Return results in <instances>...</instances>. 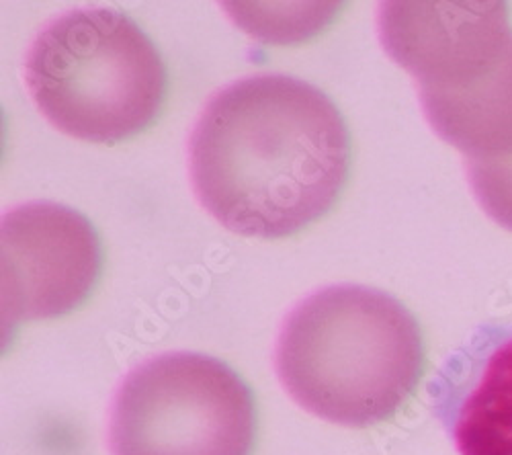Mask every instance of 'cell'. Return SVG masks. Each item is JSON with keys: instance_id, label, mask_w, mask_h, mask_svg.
Returning a JSON list of instances; mask_svg holds the SVG:
<instances>
[{"instance_id": "cell-4", "label": "cell", "mask_w": 512, "mask_h": 455, "mask_svg": "<svg viewBox=\"0 0 512 455\" xmlns=\"http://www.w3.org/2000/svg\"><path fill=\"white\" fill-rule=\"evenodd\" d=\"M25 82L54 128L95 144L148 130L168 89L154 41L115 9H76L48 23L27 52Z\"/></svg>"}, {"instance_id": "cell-8", "label": "cell", "mask_w": 512, "mask_h": 455, "mask_svg": "<svg viewBox=\"0 0 512 455\" xmlns=\"http://www.w3.org/2000/svg\"><path fill=\"white\" fill-rule=\"evenodd\" d=\"M467 175L484 212L512 230V156L488 162H467Z\"/></svg>"}, {"instance_id": "cell-3", "label": "cell", "mask_w": 512, "mask_h": 455, "mask_svg": "<svg viewBox=\"0 0 512 455\" xmlns=\"http://www.w3.org/2000/svg\"><path fill=\"white\" fill-rule=\"evenodd\" d=\"M383 50L418 82L433 130L467 162L512 156V29L500 3H383Z\"/></svg>"}, {"instance_id": "cell-2", "label": "cell", "mask_w": 512, "mask_h": 455, "mask_svg": "<svg viewBox=\"0 0 512 455\" xmlns=\"http://www.w3.org/2000/svg\"><path fill=\"white\" fill-rule=\"evenodd\" d=\"M277 376L304 410L365 429L394 419L426 367L422 330L394 296L367 285H332L287 316Z\"/></svg>"}, {"instance_id": "cell-5", "label": "cell", "mask_w": 512, "mask_h": 455, "mask_svg": "<svg viewBox=\"0 0 512 455\" xmlns=\"http://www.w3.org/2000/svg\"><path fill=\"white\" fill-rule=\"evenodd\" d=\"M256 400L228 363L191 351L138 365L109 417L111 455H252Z\"/></svg>"}, {"instance_id": "cell-6", "label": "cell", "mask_w": 512, "mask_h": 455, "mask_svg": "<svg viewBox=\"0 0 512 455\" xmlns=\"http://www.w3.org/2000/svg\"><path fill=\"white\" fill-rule=\"evenodd\" d=\"M5 324L70 314L101 277L103 248L91 220L68 205L33 201L0 226Z\"/></svg>"}, {"instance_id": "cell-1", "label": "cell", "mask_w": 512, "mask_h": 455, "mask_svg": "<svg viewBox=\"0 0 512 455\" xmlns=\"http://www.w3.org/2000/svg\"><path fill=\"white\" fill-rule=\"evenodd\" d=\"M189 169L199 203L222 226L283 238L338 201L351 171V134L336 103L310 82L248 76L203 109Z\"/></svg>"}, {"instance_id": "cell-7", "label": "cell", "mask_w": 512, "mask_h": 455, "mask_svg": "<svg viewBox=\"0 0 512 455\" xmlns=\"http://www.w3.org/2000/svg\"><path fill=\"white\" fill-rule=\"evenodd\" d=\"M459 455H512V326H482L431 384Z\"/></svg>"}]
</instances>
